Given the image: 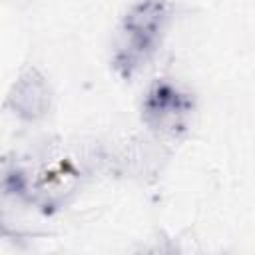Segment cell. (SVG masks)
Here are the masks:
<instances>
[{
    "mask_svg": "<svg viewBox=\"0 0 255 255\" xmlns=\"http://www.w3.org/2000/svg\"><path fill=\"white\" fill-rule=\"evenodd\" d=\"M171 18L169 0H137L122 20V44L114 54V68L131 78L157 50Z\"/></svg>",
    "mask_w": 255,
    "mask_h": 255,
    "instance_id": "6da1fadb",
    "label": "cell"
},
{
    "mask_svg": "<svg viewBox=\"0 0 255 255\" xmlns=\"http://www.w3.org/2000/svg\"><path fill=\"white\" fill-rule=\"evenodd\" d=\"M195 102L189 92L161 78L155 80L141 100V122L159 135H181L193 116Z\"/></svg>",
    "mask_w": 255,
    "mask_h": 255,
    "instance_id": "7a4b0ae2",
    "label": "cell"
},
{
    "mask_svg": "<svg viewBox=\"0 0 255 255\" xmlns=\"http://www.w3.org/2000/svg\"><path fill=\"white\" fill-rule=\"evenodd\" d=\"M6 108L24 122L46 118L52 108V90L46 76L38 68H26L10 88Z\"/></svg>",
    "mask_w": 255,
    "mask_h": 255,
    "instance_id": "3957f363",
    "label": "cell"
}]
</instances>
